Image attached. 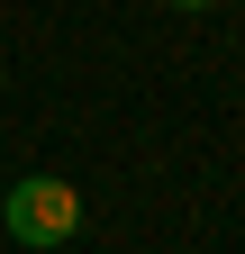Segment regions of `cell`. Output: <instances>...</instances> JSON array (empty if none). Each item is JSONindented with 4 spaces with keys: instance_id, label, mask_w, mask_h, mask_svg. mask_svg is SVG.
<instances>
[{
    "instance_id": "1",
    "label": "cell",
    "mask_w": 245,
    "mask_h": 254,
    "mask_svg": "<svg viewBox=\"0 0 245 254\" xmlns=\"http://www.w3.org/2000/svg\"><path fill=\"white\" fill-rule=\"evenodd\" d=\"M0 227H9L27 254H55V245H73V227H82V190L55 182V173H18L9 200H0Z\"/></svg>"
},
{
    "instance_id": "2",
    "label": "cell",
    "mask_w": 245,
    "mask_h": 254,
    "mask_svg": "<svg viewBox=\"0 0 245 254\" xmlns=\"http://www.w3.org/2000/svg\"><path fill=\"white\" fill-rule=\"evenodd\" d=\"M164 9H218V0H164Z\"/></svg>"
}]
</instances>
